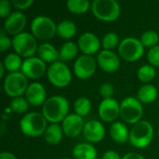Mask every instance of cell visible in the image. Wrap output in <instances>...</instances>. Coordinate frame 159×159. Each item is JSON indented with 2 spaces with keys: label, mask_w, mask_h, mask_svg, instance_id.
Wrapping results in <instances>:
<instances>
[{
  "label": "cell",
  "mask_w": 159,
  "mask_h": 159,
  "mask_svg": "<svg viewBox=\"0 0 159 159\" xmlns=\"http://www.w3.org/2000/svg\"><path fill=\"white\" fill-rule=\"evenodd\" d=\"M69 102L61 95L52 96L45 102L42 107V114L51 124H58L68 116Z\"/></svg>",
  "instance_id": "1"
},
{
  "label": "cell",
  "mask_w": 159,
  "mask_h": 159,
  "mask_svg": "<svg viewBox=\"0 0 159 159\" xmlns=\"http://www.w3.org/2000/svg\"><path fill=\"white\" fill-rule=\"evenodd\" d=\"M48 128V120L43 114L37 112L27 113L20 121L21 132L29 137H38L45 133Z\"/></svg>",
  "instance_id": "2"
},
{
  "label": "cell",
  "mask_w": 159,
  "mask_h": 159,
  "mask_svg": "<svg viewBox=\"0 0 159 159\" xmlns=\"http://www.w3.org/2000/svg\"><path fill=\"white\" fill-rule=\"evenodd\" d=\"M153 137V125L146 120H141L136 123L129 131V142L136 148H144L151 143Z\"/></svg>",
  "instance_id": "3"
},
{
  "label": "cell",
  "mask_w": 159,
  "mask_h": 159,
  "mask_svg": "<svg viewBox=\"0 0 159 159\" xmlns=\"http://www.w3.org/2000/svg\"><path fill=\"white\" fill-rule=\"evenodd\" d=\"M90 8L96 18L104 21H114L121 13L120 5L116 0H94Z\"/></svg>",
  "instance_id": "4"
},
{
  "label": "cell",
  "mask_w": 159,
  "mask_h": 159,
  "mask_svg": "<svg viewBox=\"0 0 159 159\" xmlns=\"http://www.w3.org/2000/svg\"><path fill=\"white\" fill-rule=\"evenodd\" d=\"M143 108L142 102L135 97H127L120 102V116L129 123L135 125L142 120Z\"/></svg>",
  "instance_id": "5"
},
{
  "label": "cell",
  "mask_w": 159,
  "mask_h": 159,
  "mask_svg": "<svg viewBox=\"0 0 159 159\" xmlns=\"http://www.w3.org/2000/svg\"><path fill=\"white\" fill-rule=\"evenodd\" d=\"M32 34L40 40L51 39L57 33V24L49 17L40 15L34 18L31 22Z\"/></svg>",
  "instance_id": "6"
},
{
  "label": "cell",
  "mask_w": 159,
  "mask_h": 159,
  "mask_svg": "<svg viewBox=\"0 0 159 159\" xmlns=\"http://www.w3.org/2000/svg\"><path fill=\"white\" fill-rule=\"evenodd\" d=\"M12 47L18 55L26 59L34 57L38 49L36 38L27 32H22L15 35L12 39Z\"/></svg>",
  "instance_id": "7"
},
{
  "label": "cell",
  "mask_w": 159,
  "mask_h": 159,
  "mask_svg": "<svg viewBox=\"0 0 159 159\" xmlns=\"http://www.w3.org/2000/svg\"><path fill=\"white\" fill-rule=\"evenodd\" d=\"M47 75L49 82L58 88L68 86L72 80V74L69 67L61 61H57L48 67Z\"/></svg>",
  "instance_id": "8"
},
{
  "label": "cell",
  "mask_w": 159,
  "mask_h": 159,
  "mask_svg": "<svg viewBox=\"0 0 159 159\" xmlns=\"http://www.w3.org/2000/svg\"><path fill=\"white\" fill-rule=\"evenodd\" d=\"M144 52V47L141 40L136 37H126L118 46L120 57L127 61H136L142 58Z\"/></svg>",
  "instance_id": "9"
},
{
  "label": "cell",
  "mask_w": 159,
  "mask_h": 159,
  "mask_svg": "<svg viewBox=\"0 0 159 159\" xmlns=\"http://www.w3.org/2000/svg\"><path fill=\"white\" fill-rule=\"evenodd\" d=\"M28 86L27 77L21 72L9 73L4 79V90L13 99L25 93Z\"/></svg>",
  "instance_id": "10"
},
{
  "label": "cell",
  "mask_w": 159,
  "mask_h": 159,
  "mask_svg": "<svg viewBox=\"0 0 159 159\" xmlns=\"http://www.w3.org/2000/svg\"><path fill=\"white\" fill-rule=\"evenodd\" d=\"M97 61L90 55L79 56L74 63V73L80 79H88L94 75L97 69Z\"/></svg>",
  "instance_id": "11"
},
{
  "label": "cell",
  "mask_w": 159,
  "mask_h": 159,
  "mask_svg": "<svg viewBox=\"0 0 159 159\" xmlns=\"http://www.w3.org/2000/svg\"><path fill=\"white\" fill-rule=\"evenodd\" d=\"M20 70L27 78L37 79L42 77L48 69L46 66V62L43 61L40 58L31 57L23 61Z\"/></svg>",
  "instance_id": "12"
},
{
  "label": "cell",
  "mask_w": 159,
  "mask_h": 159,
  "mask_svg": "<svg viewBox=\"0 0 159 159\" xmlns=\"http://www.w3.org/2000/svg\"><path fill=\"white\" fill-rule=\"evenodd\" d=\"M99 116L105 122H114L120 116V104L114 98L103 99L99 105Z\"/></svg>",
  "instance_id": "13"
},
{
  "label": "cell",
  "mask_w": 159,
  "mask_h": 159,
  "mask_svg": "<svg viewBox=\"0 0 159 159\" xmlns=\"http://www.w3.org/2000/svg\"><path fill=\"white\" fill-rule=\"evenodd\" d=\"M85 123L83 118L76 114L68 115L62 121L61 128L63 133L70 138H75L80 135L84 130Z\"/></svg>",
  "instance_id": "14"
},
{
  "label": "cell",
  "mask_w": 159,
  "mask_h": 159,
  "mask_svg": "<svg viewBox=\"0 0 159 159\" xmlns=\"http://www.w3.org/2000/svg\"><path fill=\"white\" fill-rule=\"evenodd\" d=\"M26 25V17L20 11L12 12L4 22V31L14 36L22 33Z\"/></svg>",
  "instance_id": "15"
},
{
  "label": "cell",
  "mask_w": 159,
  "mask_h": 159,
  "mask_svg": "<svg viewBox=\"0 0 159 159\" xmlns=\"http://www.w3.org/2000/svg\"><path fill=\"white\" fill-rule=\"evenodd\" d=\"M25 98L29 104L33 106H39L47 101V91L45 87L39 82L31 83L25 92Z\"/></svg>",
  "instance_id": "16"
},
{
  "label": "cell",
  "mask_w": 159,
  "mask_h": 159,
  "mask_svg": "<svg viewBox=\"0 0 159 159\" xmlns=\"http://www.w3.org/2000/svg\"><path fill=\"white\" fill-rule=\"evenodd\" d=\"M77 46L79 49L85 54V55H93L97 53V51L100 49L101 42L98 36L93 33H84L82 34L77 42Z\"/></svg>",
  "instance_id": "17"
},
{
  "label": "cell",
  "mask_w": 159,
  "mask_h": 159,
  "mask_svg": "<svg viewBox=\"0 0 159 159\" xmlns=\"http://www.w3.org/2000/svg\"><path fill=\"white\" fill-rule=\"evenodd\" d=\"M99 66L107 73H113L118 70L120 66V60L116 53L112 50H102L97 57Z\"/></svg>",
  "instance_id": "18"
},
{
  "label": "cell",
  "mask_w": 159,
  "mask_h": 159,
  "mask_svg": "<svg viewBox=\"0 0 159 159\" xmlns=\"http://www.w3.org/2000/svg\"><path fill=\"white\" fill-rule=\"evenodd\" d=\"M83 134L89 143H99L105 136V129L103 125L97 120H89L85 123Z\"/></svg>",
  "instance_id": "19"
},
{
  "label": "cell",
  "mask_w": 159,
  "mask_h": 159,
  "mask_svg": "<svg viewBox=\"0 0 159 159\" xmlns=\"http://www.w3.org/2000/svg\"><path fill=\"white\" fill-rule=\"evenodd\" d=\"M72 154L75 159H96L98 156L95 147L88 143L76 144L73 148Z\"/></svg>",
  "instance_id": "20"
},
{
  "label": "cell",
  "mask_w": 159,
  "mask_h": 159,
  "mask_svg": "<svg viewBox=\"0 0 159 159\" xmlns=\"http://www.w3.org/2000/svg\"><path fill=\"white\" fill-rule=\"evenodd\" d=\"M110 136L114 140V142L117 143H125L127 141H129V131L127 128V126L119 121H116L112 124L110 128Z\"/></svg>",
  "instance_id": "21"
},
{
  "label": "cell",
  "mask_w": 159,
  "mask_h": 159,
  "mask_svg": "<svg viewBox=\"0 0 159 159\" xmlns=\"http://www.w3.org/2000/svg\"><path fill=\"white\" fill-rule=\"evenodd\" d=\"M38 58L45 62H55L59 59V50L50 43H43L38 46Z\"/></svg>",
  "instance_id": "22"
},
{
  "label": "cell",
  "mask_w": 159,
  "mask_h": 159,
  "mask_svg": "<svg viewBox=\"0 0 159 159\" xmlns=\"http://www.w3.org/2000/svg\"><path fill=\"white\" fill-rule=\"evenodd\" d=\"M158 91L154 85L145 84L137 91V99L143 103H150L157 100Z\"/></svg>",
  "instance_id": "23"
},
{
  "label": "cell",
  "mask_w": 159,
  "mask_h": 159,
  "mask_svg": "<svg viewBox=\"0 0 159 159\" xmlns=\"http://www.w3.org/2000/svg\"><path fill=\"white\" fill-rule=\"evenodd\" d=\"M63 134L64 133L62 128L59 124H50L49 126H48L44 133V136L48 143L55 145L61 143Z\"/></svg>",
  "instance_id": "24"
},
{
  "label": "cell",
  "mask_w": 159,
  "mask_h": 159,
  "mask_svg": "<svg viewBox=\"0 0 159 159\" xmlns=\"http://www.w3.org/2000/svg\"><path fill=\"white\" fill-rule=\"evenodd\" d=\"M78 46L72 41L65 42L59 50V60L62 62L72 61L78 53Z\"/></svg>",
  "instance_id": "25"
},
{
  "label": "cell",
  "mask_w": 159,
  "mask_h": 159,
  "mask_svg": "<svg viewBox=\"0 0 159 159\" xmlns=\"http://www.w3.org/2000/svg\"><path fill=\"white\" fill-rule=\"evenodd\" d=\"M57 34L64 39H70L76 34V25L69 20H61L57 24Z\"/></svg>",
  "instance_id": "26"
},
{
  "label": "cell",
  "mask_w": 159,
  "mask_h": 159,
  "mask_svg": "<svg viewBox=\"0 0 159 159\" xmlns=\"http://www.w3.org/2000/svg\"><path fill=\"white\" fill-rule=\"evenodd\" d=\"M22 62L23 61H21L20 55H18L17 53H9L5 57L3 65L7 72L15 73V72H19V70L21 69Z\"/></svg>",
  "instance_id": "27"
},
{
  "label": "cell",
  "mask_w": 159,
  "mask_h": 159,
  "mask_svg": "<svg viewBox=\"0 0 159 159\" xmlns=\"http://www.w3.org/2000/svg\"><path fill=\"white\" fill-rule=\"evenodd\" d=\"M91 102L87 97H79L75 100L74 103V110L75 112V114L78 115L81 117L88 116L91 111Z\"/></svg>",
  "instance_id": "28"
},
{
  "label": "cell",
  "mask_w": 159,
  "mask_h": 159,
  "mask_svg": "<svg viewBox=\"0 0 159 159\" xmlns=\"http://www.w3.org/2000/svg\"><path fill=\"white\" fill-rule=\"evenodd\" d=\"M66 6L67 8L75 14H83L91 7L88 0H68Z\"/></svg>",
  "instance_id": "29"
},
{
  "label": "cell",
  "mask_w": 159,
  "mask_h": 159,
  "mask_svg": "<svg viewBox=\"0 0 159 159\" xmlns=\"http://www.w3.org/2000/svg\"><path fill=\"white\" fill-rule=\"evenodd\" d=\"M138 78L143 83H148L152 81L156 76V69L151 64H144L141 66L137 72Z\"/></svg>",
  "instance_id": "30"
},
{
  "label": "cell",
  "mask_w": 159,
  "mask_h": 159,
  "mask_svg": "<svg viewBox=\"0 0 159 159\" xmlns=\"http://www.w3.org/2000/svg\"><path fill=\"white\" fill-rule=\"evenodd\" d=\"M140 40L143 45V47L152 48L157 46L159 42V35L154 30H147L141 35Z\"/></svg>",
  "instance_id": "31"
},
{
  "label": "cell",
  "mask_w": 159,
  "mask_h": 159,
  "mask_svg": "<svg viewBox=\"0 0 159 159\" xmlns=\"http://www.w3.org/2000/svg\"><path fill=\"white\" fill-rule=\"evenodd\" d=\"M29 102L26 98L17 97L12 99L9 104V109L16 114H24L28 111Z\"/></svg>",
  "instance_id": "32"
},
{
  "label": "cell",
  "mask_w": 159,
  "mask_h": 159,
  "mask_svg": "<svg viewBox=\"0 0 159 159\" xmlns=\"http://www.w3.org/2000/svg\"><path fill=\"white\" fill-rule=\"evenodd\" d=\"M118 43H119V36L116 33L114 32L105 34L102 41V45L103 47V49L105 50H112L118 45Z\"/></svg>",
  "instance_id": "33"
},
{
  "label": "cell",
  "mask_w": 159,
  "mask_h": 159,
  "mask_svg": "<svg viewBox=\"0 0 159 159\" xmlns=\"http://www.w3.org/2000/svg\"><path fill=\"white\" fill-rule=\"evenodd\" d=\"M148 61L150 64L154 67H158L159 66V45L152 48L149 49L148 54H147Z\"/></svg>",
  "instance_id": "34"
},
{
  "label": "cell",
  "mask_w": 159,
  "mask_h": 159,
  "mask_svg": "<svg viewBox=\"0 0 159 159\" xmlns=\"http://www.w3.org/2000/svg\"><path fill=\"white\" fill-rule=\"evenodd\" d=\"M99 92H100V95L103 99H110L113 97L114 92H115L114 86L110 83H103L101 85Z\"/></svg>",
  "instance_id": "35"
},
{
  "label": "cell",
  "mask_w": 159,
  "mask_h": 159,
  "mask_svg": "<svg viewBox=\"0 0 159 159\" xmlns=\"http://www.w3.org/2000/svg\"><path fill=\"white\" fill-rule=\"evenodd\" d=\"M12 3L7 0H1L0 1V17L1 18H7L12 12Z\"/></svg>",
  "instance_id": "36"
},
{
  "label": "cell",
  "mask_w": 159,
  "mask_h": 159,
  "mask_svg": "<svg viewBox=\"0 0 159 159\" xmlns=\"http://www.w3.org/2000/svg\"><path fill=\"white\" fill-rule=\"evenodd\" d=\"M11 46H12V40H10L9 37H7V35L5 34L4 29L1 30V32H0V48H1V51L2 52L6 51Z\"/></svg>",
  "instance_id": "37"
},
{
  "label": "cell",
  "mask_w": 159,
  "mask_h": 159,
  "mask_svg": "<svg viewBox=\"0 0 159 159\" xmlns=\"http://www.w3.org/2000/svg\"><path fill=\"white\" fill-rule=\"evenodd\" d=\"M12 6L18 9H27L34 4V0H12Z\"/></svg>",
  "instance_id": "38"
},
{
  "label": "cell",
  "mask_w": 159,
  "mask_h": 159,
  "mask_svg": "<svg viewBox=\"0 0 159 159\" xmlns=\"http://www.w3.org/2000/svg\"><path fill=\"white\" fill-rule=\"evenodd\" d=\"M102 159H122L120 157L119 154L116 153V151H113V150H108L106 151L102 157Z\"/></svg>",
  "instance_id": "39"
},
{
  "label": "cell",
  "mask_w": 159,
  "mask_h": 159,
  "mask_svg": "<svg viewBox=\"0 0 159 159\" xmlns=\"http://www.w3.org/2000/svg\"><path fill=\"white\" fill-rule=\"evenodd\" d=\"M122 159H145L143 156H142L141 154L138 153H134V152H129L128 154H126Z\"/></svg>",
  "instance_id": "40"
},
{
  "label": "cell",
  "mask_w": 159,
  "mask_h": 159,
  "mask_svg": "<svg viewBox=\"0 0 159 159\" xmlns=\"http://www.w3.org/2000/svg\"><path fill=\"white\" fill-rule=\"evenodd\" d=\"M0 159H17L15 155L9 152H2L0 154Z\"/></svg>",
  "instance_id": "41"
},
{
  "label": "cell",
  "mask_w": 159,
  "mask_h": 159,
  "mask_svg": "<svg viewBox=\"0 0 159 159\" xmlns=\"http://www.w3.org/2000/svg\"><path fill=\"white\" fill-rule=\"evenodd\" d=\"M0 69H1V74H0V77L2 78L4 76V72H5V67L3 65V63H0Z\"/></svg>",
  "instance_id": "42"
},
{
  "label": "cell",
  "mask_w": 159,
  "mask_h": 159,
  "mask_svg": "<svg viewBox=\"0 0 159 159\" xmlns=\"http://www.w3.org/2000/svg\"><path fill=\"white\" fill-rule=\"evenodd\" d=\"M61 159H71V158H61Z\"/></svg>",
  "instance_id": "43"
},
{
  "label": "cell",
  "mask_w": 159,
  "mask_h": 159,
  "mask_svg": "<svg viewBox=\"0 0 159 159\" xmlns=\"http://www.w3.org/2000/svg\"><path fill=\"white\" fill-rule=\"evenodd\" d=\"M158 135H159V129H158Z\"/></svg>",
  "instance_id": "44"
}]
</instances>
